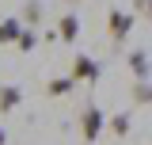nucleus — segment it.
Returning <instances> with one entry per match:
<instances>
[{"mask_svg":"<svg viewBox=\"0 0 152 145\" xmlns=\"http://www.w3.org/2000/svg\"><path fill=\"white\" fill-rule=\"evenodd\" d=\"M103 126H107V115H103L99 107H84V115H80V130H84V141H99Z\"/></svg>","mask_w":152,"mask_h":145,"instance_id":"obj_1","label":"nucleus"},{"mask_svg":"<svg viewBox=\"0 0 152 145\" xmlns=\"http://www.w3.org/2000/svg\"><path fill=\"white\" fill-rule=\"evenodd\" d=\"M133 23H137V19H133L129 12H118V8L107 16V27H110V38H114V42H122V38L129 35V31H133Z\"/></svg>","mask_w":152,"mask_h":145,"instance_id":"obj_2","label":"nucleus"},{"mask_svg":"<svg viewBox=\"0 0 152 145\" xmlns=\"http://www.w3.org/2000/svg\"><path fill=\"white\" fill-rule=\"evenodd\" d=\"M72 80H99V65H95L91 57L76 54L72 57Z\"/></svg>","mask_w":152,"mask_h":145,"instance_id":"obj_3","label":"nucleus"},{"mask_svg":"<svg viewBox=\"0 0 152 145\" xmlns=\"http://www.w3.org/2000/svg\"><path fill=\"white\" fill-rule=\"evenodd\" d=\"M19 99H23V92L15 84H0V115H8V111L19 107Z\"/></svg>","mask_w":152,"mask_h":145,"instance_id":"obj_4","label":"nucleus"},{"mask_svg":"<svg viewBox=\"0 0 152 145\" xmlns=\"http://www.w3.org/2000/svg\"><path fill=\"white\" fill-rule=\"evenodd\" d=\"M19 38H23V19H4V23H0V42H19Z\"/></svg>","mask_w":152,"mask_h":145,"instance_id":"obj_5","label":"nucleus"},{"mask_svg":"<svg viewBox=\"0 0 152 145\" xmlns=\"http://www.w3.org/2000/svg\"><path fill=\"white\" fill-rule=\"evenodd\" d=\"M76 35H80V19L76 16H65L57 23V38H61V42H76Z\"/></svg>","mask_w":152,"mask_h":145,"instance_id":"obj_6","label":"nucleus"},{"mask_svg":"<svg viewBox=\"0 0 152 145\" xmlns=\"http://www.w3.org/2000/svg\"><path fill=\"white\" fill-rule=\"evenodd\" d=\"M129 69L137 80H148V57H145V50H133L129 54Z\"/></svg>","mask_w":152,"mask_h":145,"instance_id":"obj_7","label":"nucleus"},{"mask_svg":"<svg viewBox=\"0 0 152 145\" xmlns=\"http://www.w3.org/2000/svg\"><path fill=\"white\" fill-rule=\"evenodd\" d=\"M72 84H76L72 76H57V80H50V84H46V92H50V95H65Z\"/></svg>","mask_w":152,"mask_h":145,"instance_id":"obj_8","label":"nucleus"},{"mask_svg":"<svg viewBox=\"0 0 152 145\" xmlns=\"http://www.w3.org/2000/svg\"><path fill=\"white\" fill-rule=\"evenodd\" d=\"M133 99H137V103H152V84L148 80H137V84H133Z\"/></svg>","mask_w":152,"mask_h":145,"instance_id":"obj_9","label":"nucleus"},{"mask_svg":"<svg viewBox=\"0 0 152 145\" xmlns=\"http://www.w3.org/2000/svg\"><path fill=\"white\" fill-rule=\"evenodd\" d=\"M23 23H42V4H38V0H27V8H23Z\"/></svg>","mask_w":152,"mask_h":145,"instance_id":"obj_10","label":"nucleus"},{"mask_svg":"<svg viewBox=\"0 0 152 145\" xmlns=\"http://www.w3.org/2000/svg\"><path fill=\"white\" fill-rule=\"evenodd\" d=\"M110 134L126 138V134H129V115H114V118H110Z\"/></svg>","mask_w":152,"mask_h":145,"instance_id":"obj_11","label":"nucleus"},{"mask_svg":"<svg viewBox=\"0 0 152 145\" xmlns=\"http://www.w3.org/2000/svg\"><path fill=\"white\" fill-rule=\"evenodd\" d=\"M15 46H19V50H23V54H31V50H34V46H38V35H34V31H23V38H19Z\"/></svg>","mask_w":152,"mask_h":145,"instance_id":"obj_12","label":"nucleus"},{"mask_svg":"<svg viewBox=\"0 0 152 145\" xmlns=\"http://www.w3.org/2000/svg\"><path fill=\"white\" fill-rule=\"evenodd\" d=\"M133 4H137V12H141V16L152 23V0H133Z\"/></svg>","mask_w":152,"mask_h":145,"instance_id":"obj_13","label":"nucleus"},{"mask_svg":"<svg viewBox=\"0 0 152 145\" xmlns=\"http://www.w3.org/2000/svg\"><path fill=\"white\" fill-rule=\"evenodd\" d=\"M0 145H4V130H0Z\"/></svg>","mask_w":152,"mask_h":145,"instance_id":"obj_14","label":"nucleus"}]
</instances>
